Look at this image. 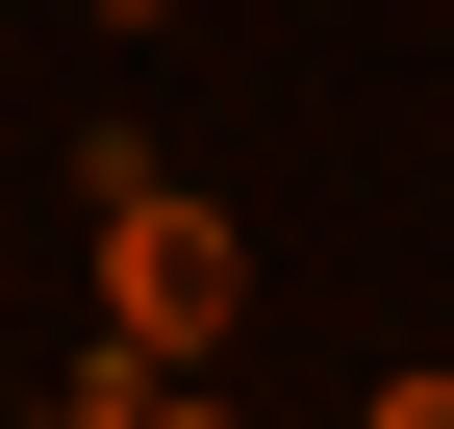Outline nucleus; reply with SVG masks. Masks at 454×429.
<instances>
[{
  "mask_svg": "<svg viewBox=\"0 0 454 429\" xmlns=\"http://www.w3.org/2000/svg\"><path fill=\"white\" fill-rule=\"evenodd\" d=\"M76 404H101V429H177V404H202V354H152V329H101V354H76Z\"/></svg>",
  "mask_w": 454,
  "mask_h": 429,
  "instance_id": "2",
  "label": "nucleus"
},
{
  "mask_svg": "<svg viewBox=\"0 0 454 429\" xmlns=\"http://www.w3.org/2000/svg\"><path fill=\"white\" fill-rule=\"evenodd\" d=\"M227 303H253V228L177 177H101V329H152V354H227Z\"/></svg>",
  "mask_w": 454,
  "mask_h": 429,
  "instance_id": "1",
  "label": "nucleus"
},
{
  "mask_svg": "<svg viewBox=\"0 0 454 429\" xmlns=\"http://www.w3.org/2000/svg\"><path fill=\"white\" fill-rule=\"evenodd\" d=\"M101 26H152V0H101Z\"/></svg>",
  "mask_w": 454,
  "mask_h": 429,
  "instance_id": "3",
  "label": "nucleus"
}]
</instances>
